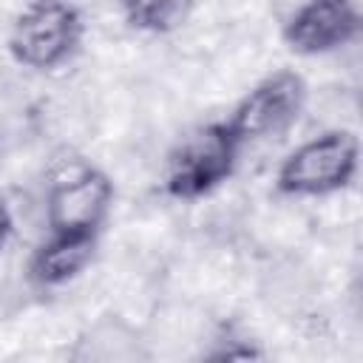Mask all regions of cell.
Listing matches in <instances>:
<instances>
[{"instance_id":"1","label":"cell","mask_w":363,"mask_h":363,"mask_svg":"<svg viewBox=\"0 0 363 363\" xmlns=\"http://www.w3.org/2000/svg\"><path fill=\"white\" fill-rule=\"evenodd\" d=\"M241 147L244 145L224 119L190 128L164 156L162 190L179 201L210 196L235 173Z\"/></svg>"},{"instance_id":"2","label":"cell","mask_w":363,"mask_h":363,"mask_svg":"<svg viewBox=\"0 0 363 363\" xmlns=\"http://www.w3.org/2000/svg\"><path fill=\"white\" fill-rule=\"evenodd\" d=\"M360 164V142L352 130H323L301 142L278 164L275 190L295 199H318L340 193L352 184Z\"/></svg>"},{"instance_id":"3","label":"cell","mask_w":363,"mask_h":363,"mask_svg":"<svg viewBox=\"0 0 363 363\" xmlns=\"http://www.w3.org/2000/svg\"><path fill=\"white\" fill-rule=\"evenodd\" d=\"M85 34L79 9L71 0H28L9 31V54L31 71H54L68 62Z\"/></svg>"},{"instance_id":"4","label":"cell","mask_w":363,"mask_h":363,"mask_svg":"<svg viewBox=\"0 0 363 363\" xmlns=\"http://www.w3.org/2000/svg\"><path fill=\"white\" fill-rule=\"evenodd\" d=\"M306 82L301 74L281 68L255 82L224 119L241 145L272 139L295 125L306 105Z\"/></svg>"},{"instance_id":"5","label":"cell","mask_w":363,"mask_h":363,"mask_svg":"<svg viewBox=\"0 0 363 363\" xmlns=\"http://www.w3.org/2000/svg\"><path fill=\"white\" fill-rule=\"evenodd\" d=\"M113 204V182L91 164L62 167L45 193L48 233H96Z\"/></svg>"},{"instance_id":"6","label":"cell","mask_w":363,"mask_h":363,"mask_svg":"<svg viewBox=\"0 0 363 363\" xmlns=\"http://www.w3.org/2000/svg\"><path fill=\"white\" fill-rule=\"evenodd\" d=\"M360 0H306L284 23V43L303 57L337 51L360 34Z\"/></svg>"},{"instance_id":"7","label":"cell","mask_w":363,"mask_h":363,"mask_svg":"<svg viewBox=\"0 0 363 363\" xmlns=\"http://www.w3.org/2000/svg\"><path fill=\"white\" fill-rule=\"evenodd\" d=\"M96 255V233H51L28 258V278L43 286H62L82 275Z\"/></svg>"},{"instance_id":"8","label":"cell","mask_w":363,"mask_h":363,"mask_svg":"<svg viewBox=\"0 0 363 363\" xmlns=\"http://www.w3.org/2000/svg\"><path fill=\"white\" fill-rule=\"evenodd\" d=\"M77 360H133L139 357V337L119 320H99L77 340Z\"/></svg>"},{"instance_id":"9","label":"cell","mask_w":363,"mask_h":363,"mask_svg":"<svg viewBox=\"0 0 363 363\" xmlns=\"http://www.w3.org/2000/svg\"><path fill=\"white\" fill-rule=\"evenodd\" d=\"M130 28L145 34H170L187 23L196 0H119Z\"/></svg>"},{"instance_id":"10","label":"cell","mask_w":363,"mask_h":363,"mask_svg":"<svg viewBox=\"0 0 363 363\" xmlns=\"http://www.w3.org/2000/svg\"><path fill=\"white\" fill-rule=\"evenodd\" d=\"M11 230H14V218H11V210H9V204L0 199V250L6 247V241H9Z\"/></svg>"}]
</instances>
